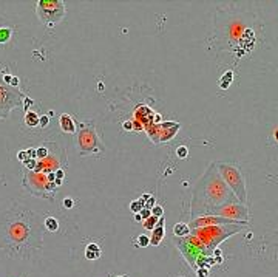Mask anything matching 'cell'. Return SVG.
<instances>
[{"label":"cell","mask_w":278,"mask_h":277,"mask_svg":"<svg viewBox=\"0 0 278 277\" xmlns=\"http://www.w3.org/2000/svg\"><path fill=\"white\" fill-rule=\"evenodd\" d=\"M226 203H238V198L220 175L216 163H210L193 187L190 217L196 218L199 215H209L213 209Z\"/></svg>","instance_id":"6da1fadb"},{"label":"cell","mask_w":278,"mask_h":277,"mask_svg":"<svg viewBox=\"0 0 278 277\" xmlns=\"http://www.w3.org/2000/svg\"><path fill=\"white\" fill-rule=\"evenodd\" d=\"M40 226L37 215L26 211L22 206H14L5 212L0 220V241L5 240L6 246H14L16 252L23 249L40 246Z\"/></svg>","instance_id":"7a4b0ae2"},{"label":"cell","mask_w":278,"mask_h":277,"mask_svg":"<svg viewBox=\"0 0 278 277\" xmlns=\"http://www.w3.org/2000/svg\"><path fill=\"white\" fill-rule=\"evenodd\" d=\"M243 228H244L243 225H215V226H204V228L192 229L190 234L204 243L206 251L210 254L215 251L216 246L221 241L229 239L230 235L241 232Z\"/></svg>","instance_id":"3957f363"},{"label":"cell","mask_w":278,"mask_h":277,"mask_svg":"<svg viewBox=\"0 0 278 277\" xmlns=\"http://www.w3.org/2000/svg\"><path fill=\"white\" fill-rule=\"evenodd\" d=\"M218 172L226 181V184L230 187V191L235 194V197L238 198L240 203L246 204L247 203V191H246V181L241 172L235 166L229 163H216Z\"/></svg>","instance_id":"277c9868"},{"label":"cell","mask_w":278,"mask_h":277,"mask_svg":"<svg viewBox=\"0 0 278 277\" xmlns=\"http://www.w3.org/2000/svg\"><path fill=\"white\" fill-rule=\"evenodd\" d=\"M36 14L43 25L51 28L64 20L66 8L62 0H39L36 3Z\"/></svg>","instance_id":"5b68a950"},{"label":"cell","mask_w":278,"mask_h":277,"mask_svg":"<svg viewBox=\"0 0 278 277\" xmlns=\"http://www.w3.org/2000/svg\"><path fill=\"white\" fill-rule=\"evenodd\" d=\"M5 71L0 70V121L9 116V113L19 107L26 98L19 88H14L3 80Z\"/></svg>","instance_id":"8992f818"},{"label":"cell","mask_w":278,"mask_h":277,"mask_svg":"<svg viewBox=\"0 0 278 277\" xmlns=\"http://www.w3.org/2000/svg\"><path fill=\"white\" fill-rule=\"evenodd\" d=\"M76 149L80 157L88 155H102L105 152V146L102 144L99 135L96 133L94 127H85L76 136Z\"/></svg>","instance_id":"52a82bcc"},{"label":"cell","mask_w":278,"mask_h":277,"mask_svg":"<svg viewBox=\"0 0 278 277\" xmlns=\"http://www.w3.org/2000/svg\"><path fill=\"white\" fill-rule=\"evenodd\" d=\"M23 186L28 189L31 194L37 195V197H45L50 198L46 192H50L51 195L56 192V184L51 183L48 180L46 173H37V172H23Z\"/></svg>","instance_id":"ba28073f"},{"label":"cell","mask_w":278,"mask_h":277,"mask_svg":"<svg viewBox=\"0 0 278 277\" xmlns=\"http://www.w3.org/2000/svg\"><path fill=\"white\" fill-rule=\"evenodd\" d=\"M181 129V125L178 123H172V121H168V123H155V124H150L148 127H145V132L148 135V138H150L155 144H161L164 143V141H170L178 130Z\"/></svg>","instance_id":"9c48e42d"},{"label":"cell","mask_w":278,"mask_h":277,"mask_svg":"<svg viewBox=\"0 0 278 277\" xmlns=\"http://www.w3.org/2000/svg\"><path fill=\"white\" fill-rule=\"evenodd\" d=\"M209 215H215V217H224V218H232L236 221H244L249 223V209L243 203H226L220 207L213 209Z\"/></svg>","instance_id":"30bf717a"},{"label":"cell","mask_w":278,"mask_h":277,"mask_svg":"<svg viewBox=\"0 0 278 277\" xmlns=\"http://www.w3.org/2000/svg\"><path fill=\"white\" fill-rule=\"evenodd\" d=\"M164 221L165 218L164 217H161L159 221H158V225L156 228L152 231V237H150V245L153 246H158L159 243L162 241V239H164V234H165V229H164Z\"/></svg>","instance_id":"8fae6325"},{"label":"cell","mask_w":278,"mask_h":277,"mask_svg":"<svg viewBox=\"0 0 278 277\" xmlns=\"http://www.w3.org/2000/svg\"><path fill=\"white\" fill-rule=\"evenodd\" d=\"M59 125H60V129H62V132H65V133H74V132H76V129H77L74 119L70 116V115H66V113L60 115Z\"/></svg>","instance_id":"7c38bea8"},{"label":"cell","mask_w":278,"mask_h":277,"mask_svg":"<svg viewBox=\"0 0 278 277\" xmlns=\"http://www.w3.org/2000/svg\"><path fill=\"white\" fill-rule=\"evenodd\" d=\"M100 255H102V249L97 243H88L85 248V259L87 260H97Z\"/></svg>","instance_id":"4fadbf2b"},{"label":"cell","mask_w":278,"mask_h":277,"mask_svg":"<svg viewBox=\"0 0 278 277\" xmlns=\"http://www.w3.org/2000/svg\"><path fill=\"white\" fill-rule=\"evenodd\" d=\"M190 232H192V229L188 226V223H176L173 226V234H175V237H178V239L187 237V235H190Z\"/></svg>","instance_id":"5bb4252c"},{"label":"cell","mask_w":278,"mask_h":277,"mask_svg":"<svg viewBox=\"0 0 278 277\" xmlns=\"http://www.w3.org/2000/svg\"><path fill=\"white\" fill-rule=\"evenodd\" d=\"M39 115L37 113H34V112H26L25 113V124L26 125H28V127H31V129H32V127H37L39 125Z\"/></svg>","instance_id":"9a60e30c"},{"label":"cell","mask_w":278,"mask_h":277,"mask_svg":"<svg viewBox=\"0 0 278 277\" xmlns=\"http://www.w3.org/2000/svg\"><path fill=\"white\" fill-rule=\"evenodd\" d=\"M232 79H233V73L232 71H226L220 79V87L221 88H229V85L232 84Z\"/></svg>","instance_id":"2e32d148"},{"label":"cell","mask_w":278,"mask_h":277,"mask_svg":"<svg viewBox=\"0 0 278 277\" xmlns=\"http://www.w3.org/2000/svg\"><path fill=\"white\" fill-rule=\"evenodd\" d=\"M43 226H45V229H48V231L56 232L57 229H59V223H57V220L54 218V217H48V218H45Z\"/></svg>","instance_id":"e0dca14e"},{"label":"cell","mask_w":278,"mask_h":277,"mask_svg":"<svg viewBox=\"0 0 278 277\" xmlns=\"http://www.w3.org/2000/svg\"><path fill=\"white\" fill-rule=\"evenodd\" d=\"M158 221H159V218H158V217H155V215H152V217H148L147 220L142 221V225H144V228L148 229V231H153V229L156 228Z\"/></svg>","instance_id":"ac0fdd59"},{"label":"cell","mask_w":278,"mask_h":277,"mask_svg":"<svg viewBox=\"0 0 278 277\" xmlns=\"http://www.w3.org/2000/svg\"><path fill=\"white\" fill-rule=\"evenodd\" d=\"M11 34H12L11 28H0V45L8 42L11 39Z\"/></svg>","instance_id":"d6986e66"},{"label":"cell","mask_w":278,"mask_h":277,"mask_svg":"<svg viewBox=\"0 0 278 277\" xmlns=\"http://www.w3.org/2000/svg\"><path fill=\"white\" fill-rule=\"evenodd\" d=\"M148 245H150V237H147V235H138L136 237V246L147 248Z\"/></svg>","instance_id":"ffe728a7"},{"label":"cell","mask_w":278,"mask_h":277,"mask_svg":"<svg viewBox=\"0 0 278 277\" xmlns=\"http://www.w3.org/2000/svg\"><path fill=\"white\" fill-rule=\"evenodd\" d=\"M144 207H145L144 203H141L139 200H133L131 203H130V209H131V212H134V214H141V211Z\"/></svg>","instance_id":"44dd1931"},{"label":"cell","mask_w":278,"mask_h":277,"mask_svg":"<svg viewBox=\"0 0 278 277\" xmlns=\"http://www.w3.org/2000/svg\"><path fill=\"white\" fill-rule=\"evenodd\" d=\"M48 153H50L48 149L43 147V146H40V147L36 149V160H43V158L48 157Z\"/></svg>","instance_id":"7402d4cb"},{"label":"cell","mask_w":278,"mask_h":277,"mask_svg":"<svg viewBox=\"0 0 278 277\" xmlns=\"http://www.w3.org/2000/svg\"><path fill=\"white\" fill-rule=\"evenodd\" d=\"M187 155H188V149L186 146H179L178 149H176V157L178 158L184 160V158H187Z\"/></svg>","instance_id":"603a6c76"},{"label":"cell","mask_w":278,"mask_h":277,"mask_svg":"<svg viewBox=\"0 0 278 277\" xmlns=\"http://www.w3.org/2000/svg\"><path fill=\"white\" fill-rule=\"evenodd\" d=\"M152 215H155V217H158V218L164 217V207L159 206V204H156V206L152 209Z\"/></svg>","instance_id":"cb8c5ba5"},{"label":"cell","mask_w":278,"mask_h":277,"mask_svg":"<svg viewBox=\"0 0 278 277\" xmlns=\"http://www.w3.org/2000/svg\"><path fill=\"white\" fill-rule=\"evenodd\" d=\"M155 206H156V200H155L153 195H150V197H148V200L145 201V207H147V209H153Z\"/></svg>","instance_id":"d4e9b609"},{"label":"cell","mask_w":278,"mask_h":277,"mask_svg":"<svg viewBox=\"0 0 278 277\" xmlns=\"http://www.w3.org/2000/svg\"><path fill=\"white\" fill-rule=\"evenodd\" d=\"M196 276L198 277H209V268H198L196 269Z\"/></svg>","instance_id":"484cf974"},{"label":"cell","mask_w":278,"mask_h":277,"mask_svg":"<svg viewBox=\"0 0 278 277\" xmlns=\"http://www.w3.org/2000/svg\"><path fill=\"white\" fill-rule=\"evenodd\" d=\"M141 217H142V221L147 220L148 217H152V209H147V207H144V209L141 211Z\"/></svg>","instance_id":"4316f807"},{"label":"cell","mask_w":278,"mask_h":277,"mask_svg":"<svg viewBox=\"0 0 278 277\" xmlns=\"http://www.w3.org/2000/svg\"><path fill=\"white\" fill-rule=\"evenodd\" d=\"M50 124V118L46 116V115H43V116H40L39 118V125H42V127H46Z\"/></svg>","instance_id":"83f0119b"},{"label":"cell","mask_w":278,"mask_h":277,"mask_svg":"<svg viewBox=\"0 0 278 277\" xmlns=\"http://www.w3.org/2000/svg\"><path fill=\"white\" fill-rule=\"evenodd\" d=\"M32 105V99H30V98H25L23 99V109H25V112H30V107Z\"/></svg>","instance_id":"f1b7e54d"},{"label":"cell","mask_w":278,"mask_h":277,"mask_svg":"<svg viewBox=\"0 0 278 277\" xmlns=\"http://www.w3.org/2000/svg\"><path fill=\"white\" fill-rule=\"evenodd\" d=\"M62 204H64V207H66V209H71V207L74 206V201H73L71 198H65V200L62 201Z\"/></svg>","instance_id":"f546056e"},{"label":"cell","mask_w":278,"mask_h":277,"mask_svg":"<svg viewBox=\"0 0 278 277\" xmlns=\"http://www.w3.org/2000/svg\"><path fill=\"white\" fill-rule=\"evenodd\" d=\"M142 129H144V125H142L139 121H136V119H133V130H136V132H141Z\"/></svg>","instance_id":"4dcf8cb0"},{"label":"cell","mask_w":278,"mask_h":277,"mask_svg":"<svg viewBox=\"0 0 278 277\" xmlns=\"http://www.w3.org/2000/svg\"><path fill=\"white\" fill-rule=\"evenodd\" d=\"M17 157H19V160H22L23 163H25L26 160H30V158H28V153H26V150H20V152L17 153Z\"/></svg>","instance_id":"1f68e13d"},{"label":"cell","mask_w":278,"mask_h":277,"mask_svg":"<svg viewBox=\"0 0 278 277\" xmlns=\"http://www.w3.org/2000/svg\"><path fill=\"white\" fill-rule=\"evenodd\" d=\"M19 84H20L19 78H17V76H12V79H11L9 85H11V87H14V88H19Z\"/></svg>","instance_id":"d6a6232c"},{"label":"cell","mask_w":278,"mask_h":277,"mask_svg":"<svg viewBox=\"0 0 278 277\" xmlns=\"http://www.w3.org/2000/svg\"><path fill=\"white\" fill-rule=\"evenodd\" d=\"M54 173H56V178H57V180H64V177H65L64 169H59V170H56Z\"/></svg>","instance_id":"836d02e7"},{"label":"cell","mask_w":278,"mask_h":277,"mask_svg":"<svg viewBox=\"0 0 278 277\" xmlns=\"http://www.w3.org/2000/svg\"><path fill=\"white\" fill-rule=\"evenodd\" d=\"M122 125H124L125 130H133V121H125Z\"/></svg>","instance_id":"e575fe53"},{"label":"cell","mask_w":278,"mask_h":277,"mask_svg":"<svg viewBox=\"0 0 278 277\" xmlns=\"http://www.w3.org/2000/svg\"><path fill=\"white\" fill-rule=\"evenodd\" d=\"M134 220H136L138 223H139V221H142V217H141V214H134Z\"/></svg>","instance_id":"d590c367"},{"label":"cell","mask_w":278,"mask_h":277,"mask_svg":"<svg viewBox=\"0 0 278 277\" xmlns=\"http://www.w3.org/2000/svg\"><path fill=\"white\" fill-rule=\"evenodd\" d=\"M274 138L278 141V129H275V132H274Z\"/></svg>","instance_id":"8d00e7d4"},{"label":"cell","mask_w":278,"mask_h":277,"mask_svg":"<svg viewBox=\"0 0 278 277\" xmlns=\"http://www.w3.org/2000/svg\"><path fill=\"white\" fill-rule=\"evenodd\" d=\"M56 184L60 186V184H62V180H57V178H56Z\"/></svg>","instance_id":"74e56055"},{"label":"cell","mask_w":278,"mask_h":277,"mask_svg":"<svg viewBox=\"0 0 278 277\" xmlns=\"http://www.w3.org/2000/svg\"><path fill=\"white\" fill-rule=\"evenodd\" d=\"M118 277H128L127 274H122V276H118Z\"/></svg>","instance_id":"f35d334b"}]
</instances>
